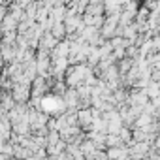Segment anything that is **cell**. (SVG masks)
Masks as SVG:
<instances>
[{"mask_svg": "<svg viewBox=\"0 0 160 160\" xmlns=\"http://www.w3.org/2000/svg\"><path fill=\"white\" fill-rule=\"evenodd\" d=\"M152 47H154V51H160V36H156L152 40Z\"/></svg>", "mask_w": 160, "mask_h": 160, "instance_id": "1", "label": "cell"}]
</instances>
